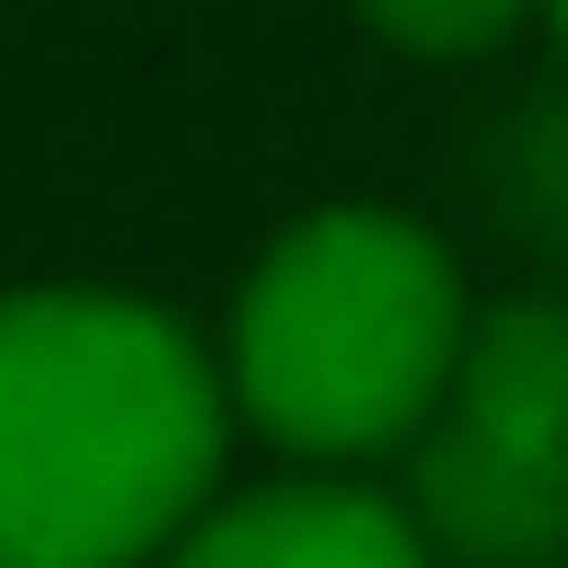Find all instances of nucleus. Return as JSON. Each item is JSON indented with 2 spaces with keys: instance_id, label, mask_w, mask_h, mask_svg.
I'll list each match as a JSON object with an SVG mask.
<instances>
[{
  "instance_id": "nucleus-1",
  "label": "nucleus",
  "mask_w": 568,
  "mask_h": 568,
  "mask_svg": "<svg viewBox=\"0 0 568 568\" xmlns=\"http://www.w3.org/2000/svg\"><path fill=\"white\" fill-rule=\"evenodd\" d=\"M232 464V383L186 314L105 278L0 291V568H151Z\"/></svg>"
},
{
  "instance_id": "nucleus-2",
  "label": "nucleus",
  "mask_w": 568,
  "mask_h": 568,
  "mask_svg": "<svg viewBox=\"0 0 568 568\" xmlns=\"http://www.w3.org/2000/svg\"><path fill=\"white\" fill-rule=\"evenodd\" d=\"M476 337L464 267L429 221L337 197L267 232L221 325L232 418L267 429L302 464H372L406 453L453 395V359Z\"/></svg>"
},
{
  "instance_id": "nucleus-3",
  "label": "nucleus",
  "mask_w": 568,
  "mask_h": 568,
  "mask_svg": "<svg viewBox=\"0 0 568 568\" xmlns=\"http://www.w3.org/2000/svg\"><path fill=\"white\" fill-rule=\"evenodd\" d=\"M418 534L476 568L568 557V302H499L418 429Z\"/></svg>"
},
{
  "instance_id": "nucleus-4",
  "label": "nucleus",
  "mask_w": 568,
  "mask_h": 568,
  "mask_svg": "<svg viewBox=\"0 0 568 568\" xmlns=\"http://www.w3.org/2000/svg\"><path fill=\"white\" fill-rule=\"evenodd\" d=\"M151 568H442V546L418 534V510L348 476H291L255 499H210Z\"/></svg>"
},
{
  "instance_id": "nucleus-5",
  "label": "nucleus",
  "mask_w": 568,
  "mask_h": 568,
  "mask_svg": "<svg viewBox=\"0 0 568 568\" xmlns=\"http://www.w3.org/2000/svg\"><path fill=\"white\" fill-rule=\"evenodd\" d=\"M348 12H359V36H383L395 59L453 70V59H487V47H510L523 23H546V0H348Z\"/></svg>"
},
{
  "instance_id": "nucleus-6",
  "label": "nucleus",
  "mask_w": 568,
  "mask_h": 568,
  "mask_svg": "<svg viewBox=\"0 0 568 568\" xmlns=\"http://www.w3.org/2000/svg\"><path fill=\"white\" fill-rule=\"evenodd\" d=\"M546 23H557V47H568V0H546Z\"/></svg>"
}]
</instances>
